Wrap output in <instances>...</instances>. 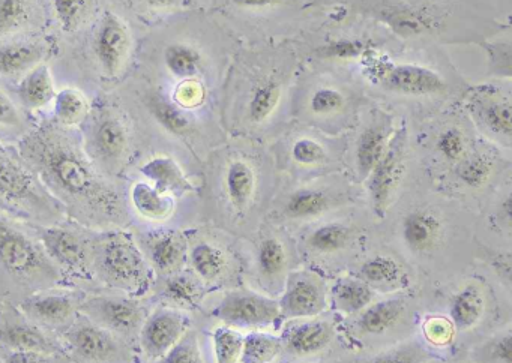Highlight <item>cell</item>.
I'll use <instances>...</instances> for the list:
<instances>
[{
    "label": "cell",
    "instance_id": "cell-11",
    "mask_svg": "<svg viewBox=\"0 0 512 363\" xmlns=\"http://www.w3.org/2000/svg\"><path fill=\"white\" fill-rule=\"evenodd\" d=\"M328 305L326 285L311 272H296L289 276L280 300L281 317L307 318L322 314Z\"/></svg>",
    "mask_w": 512,
    "mask_h": 363
},
{
    "label": "cell",
    "instance_id": "cell-38",
    "mask_svg": "<svg viewBox=\"0 0 512 363\" xmlns=\"http://www.w3.org/2000/svg\"><path fill=\"white\" fill-rule=\"evenodd\" d=\"M167 69L176 77L191 78L199 74L202 68V54L193 45L172 44L164 51Z\"/></svg>",
    "mask_w": 512,
    "mask_h": 363
},
{
    "label": "cell",
    "instance_id": "cell-52",
    "mask_svg": "<svg viewBox=\"0 0 512 363\" xmlns=\"http://www.w3.org/2000/svg\"><path fill=\"white\" fill-rule=\"evenodd\" d=\"M484 258L493 275L512 297V251L484 249Z\"/></svg>",
    "mask_w": 512,
    "mask_h": 363
},
{
    "label": "cell",
    "instance_id": "cell-37",
    "mask_svg": "<svg viewBox=\"0 0 512 363\" xmlns=\"http://www.w3.org/2000/svg\"><path fill=\"white\" fill-rule=\"evenodd\" d=\"M434 147L440 158L452 167L463 161L472 150L469 137L463 128L457 125H449L442 129L437 135Z\"/></svg>",
    "mask_w": 512,
    "mask_h": 363
},
{
    "label": "cell",
    "instance_id": "cell-32",
    "mask_svg": "<svg viewBox=\"0 0 512 363\" xmlns=\"http://www.w3.org/2000/svg\"><path fill=\"white\" fill-rule=\"evenodd\" d=\"M143 174L155 183V188L164 191H190L193 185L185 179L184 173L173 159L155 158L142 168Z\"/></svg>",
    "mask_w": 512,
    "mask_h": 363
},
{
    "label": "cell",
    "instance_id": "cell-7",
    "mask_svg": "<svg viewBox=\"0 0 512 363\" xmlns=\"http://www.w3.org/2000/svg\"><path fill=\"white\" fill-rule=\"evenodd\" d=\"M71 357L77 363H118L122 345L115 333L91 320L73 324L64 335Z\"/></svg>",
    "mask_w": 512,
    "mask_h": 363
},
{
    "label": "cell",
    "instance_id": "cell-45",
    "mask_svg": "<svg viewBox=\"0 0 512 363\" xmlns=\"http://www.w3.org/2000/svg\"><path fill=\"white\" fill-rule=\"evenodd\" d=\"M149 107H151L152 114H154L158 123L172 134L182 135L190 129L191 123L187 114L181 108L172 104L169 99L160 95H152Z\"/></svg>",
    "mask_w": 512,
    "mask_h": 363
},
{
    "label": "cell",
    "instance_id": "cell-43",
    "mask_svg": "<svg viewBox=\"0 0 512 363\" xmlns=\"http://www.w3.org/2000/svg\"><path fill=\"white\" fill-rule=\"evenodd\" d=\"M280 98V84L272 80L263 81L251 95L250 104H248V116L254 123L263 122L274 113Z\"/></svg>",
    "mask_w": 512,
    "mask_h": 363
},
{
    "label": "cell",
    "instance_id": "cell-60",
    "mask_svg": "<svg viewBox=\"0 0 512 363\" xmlns=\"http://www.w3.org/2000/svg\"><path fill=\"white\" fill-rule=\"evenodd\" d=\"M143 2L148 3L149 6H154V8H166V6L173 5L175 0H143Z\"/></svg>",
    "mask_w": 512,
    "mask_h": 363
},
{
    "label": "cell",
    "instance_id": "cell-56",
    "mask_svg": "<svg viewBox=\"0 0 512 363\" xmlns=\"http://www.w3.org/2000/svg\"><path fill=\"white\" fill-rule=\"evenodd\" d=\"M20 123H22V117H20L16 105L0 90V126L16 128Z\"/></svg>",
    "mask_w": 512,
    "mask_h": 363
},
{
    "label": "cell",
    "instance_id": "cell-12",
    "mask_svg": "<svg viewBox=\"0 0 512 363\" xmlns=\"http://www.w3.org/2000/svg\"><path fill=\"white\" fill-rule=\"evenodd\" d=\"M386 89L407 96H437L448 90L445 78L430 66L418 63H392L382 72Z\"/></svg>",
    "mask_w": 512,
    "mask_h": 363
},
{
    "label": "cell",
    "instance_id": "cell-40",
    "mask_svg": "<svg viewBox=\"0 0 512 363\" xmlns=\"http://www.w3.org/2000/svg\"><path fill=\"white\" fill-rule=\"evenodd\" d=\"M88 108V101L79 90L62 89L61 92L56 93L55 114L61 125H79L88 114Z\"/></svg>",
    "mask_w": 512,
    "mask_h": 363
},
{
    "label": "cell",
    "instance_id": "cell-35",
    "mask_svg": "<svg viewBox=\"0 0 512 363\" xmlns=\"http://www.w3.org/2000/svg\"><path fill=\"white\" fill-rule=\"evenodd\" d=\"M328 195L319 189L304 188L298 189L290 195L286 203V215L292 219H308L319 216L320 213L328 210Z\"/></svg>",
    "mask_w": 512,
    "mask_h": 363
},
{
    "label": "cell",
    "instance_id": "cell-53",
    "mask_svg": "<svg viewBox=\"0 0 512 363\" xmlns=\"http://www.w3.org/2000/svg\"><path fill=\"white\" fill-rule=\"evenodd\" d=\"M292 158L296 164L313 167L322 164L326 159V150L319 141L313 138H299L292 147Z\"/></svg>",
    "mask_w": 512,
    "mask_h": 363
},
{
    "label": "cell",
    "instance_id": "cell-58",
    "mask_svg": "<svg viewBox=\"0 0 512 363\" xmlns=\"http://www.w3.org/2000/svg\"><path fill=\"white\" fill-rule=\"evenodd\" d=\"M200 95H202V90L194 83L182 84L178 92L179 101H181V104L187 105V107L197 104Z\"/></svg>",
    "mask_w": 512,
    "mask_h": 363
},
{
    "label": "cell",
    "instance_id": "cell-44",
    "mask_svg": "<svg viewBox=\"0 0 512 363\" xmlns=\"http://www.w3.org/2000/svg\"><path fill=\"white\" fill-rule=\"evenodd\" d=\"M244 338L232 327H217L212 333L215 363H241Z\"/></svg>",
    "mask_w": 512,
    "mask_h": 363
},
{
    "label": "cell",
    "instance_id": "cell-46",
    "mask_svg": "<svg viewBox=\"0 0 512 363\" xmlns=\"http://www.w3.org/2000/svg\"><path fill=\"white\" fill-rule=\"evenodd\" d=\"M479 45L487 57L488 75L512 81V42L488 39Z\"/></svg>",
    "mask_w": 512,
    "mask_h": 363
},
{
    "label": "cell",
    "instance_id": "cell-34",
    "mask_svg": "<svg viewBox=\"0 0 512 363\" xmlns=\"http://www.w3.org/2000/svg\"><path fill=\"white\" fill-rule=\"evenodd\" d=\"M191 266L202 281L215 282L223 276L227 258L220 248L211 243H199L190 254Z\"/></svg>",
    "mask_w": 512,
    "mask_h": 363
},
{
    "label": "cell",
    "instance_id": "cell-6",
    "mask_svg": "<svg viewBox=\"0 0 512 363\" xmlns=\"http://www.w3.org/2000/svg\"><path fill=\"white\" fill-rule=\"evenodd\" d=\"M214 317L233 327L260 329L277 323L281 318V306L253 291H230L214 309Z\"/></svg>",
    "mask_w": 512,
    "mask_h": 363
},
{
    "label": "cell",
    "instance_id": "cell-4",
    "mask_svg": "<svg viewBox=\"0 0 512 363\" xmlns=\"http://www.w3.org/2000/svg\"><path fill=\"white\" fill-rule=\"evenodd\" d=\"M0 201L25 213L47 219L56 212L55 201L44 191L32 171L0 147Z\"/></svg>",
    "mask_w": 512,
    "mask_h": 363
},
{
    "label": "cell",
    "instance_id": "cell-14",
    "mask_svg": "<svg viewBox=\"0 0 512 363\" xmlns=\"http://www.w3.org/2000/svg\"><path fill=\"white\" fill-rule=\"evenodd\" d=\"M487 285L478 279H467L455 287L448 297V317L458 333H469L478 329L488 314Z\"/></svg>",
    "mask_w": 512,
    "mask_h": 363
},
{
    "label": "cell",
    "instance_id": "cell-18",
    "mask_svg": "<svg viewBox=\"0 0 512 363\" xmlns=\"http://www.w3.org/2000/svg\"><path fill=\"white\" fill-rule=\"evenodd\" d=\"M334 336V326L329 321L308 320L289 327L283 338L284 348L293 356H311L329 347Z\"/></svg>",
    "mask_w": 512,
    "mask_h": 363
},
{
    "label": "cell",
    "instance_id": "cell-48",
    "mask_svg": "<svg viewBox=\"0 0 512 363\" xmlns=\"http://www.w3.org/2000/svg\"><path fill=\"white\" fill-rule=\"evenodd\" d=\"M428 359H430V353L424 344L418 341H407L382 351L362 363H425Z\"/></svg>",
    "mask_w": 512,
    "mask_h": 363
},
{
    "label": "cell",
    "instance_id": "cell-49",
    "mask_svg": "<svg viewBox=\"0 0 512 363\" xmlns=\"http://www.w3.org/2000/svg\"><path fill=\"white\" fill-rule=\"evenodd\" d=\"M29 18V0H0V36L16 32Z\"/></svg>",
    "mask_w": 512,
    "mask_h": 363
},
{
    "label": "cell",
    "instance_id": "cell-39",
    "mask_svg": "<svg viewBox=\"0 0 512 363\" xmlns=\"http://www.w3.org/2000/svg\"><path fill=\"white\" fill-rule=\"evenodd\" d=\"M257 269L266 279H277L286 272L287 252L283 243L275 237L262 240L257 249Z\"/></svg>",
    "mask_w": 512,
    "mask_h": 363
},
{
    "label": "cell",
    "instance_id": "cell-50",
    "mask_svg": "<svg viewBox=\"0 0 512 363\" xmlns=\"http://www.w3.org/2000/svg\"><path fill=\"white\" fill-rule=\"evenodd\" d=\"M56 17L65 30H74L88 14L91 0H52Z\"/></svg>",
    "mask_w": 512,
    "mask_h": 363
},
{
    "label": "cell",
    "instance_id": "cell-13",
    "mask_svg": "<svg viewBox=\"0 0 512 363\" xmlns=\"http://www.w3.org/2000/svg\"><path fill=\"white\" fill-rule=\"evenodd\" d=\"M188 318L172 308L157 309L140 329V344L146 356L161 359L187 333Z\"/></svg>",
    "mask_w": 512,
    "mask_h": 363
},
{
    "label": "cell",
    "instance_id": "cell-25",
    "mask_svg": "<svg viewBox=\"0 0 512 363\" xmlns=\"http://www.w3.org/2000/svg\"><path fill=\"white\" fill-rule=\"evenodd\" d=\"M19 95L26 107L35 108V110L55 101V80L49 66L37 65L26 72L19 86Z\"/></svg>",
    "mask_w": 512,
    "mask_h": 363
},
{
    "label": "cell",
    "instance_id": "cell-54",
    "mask_svg": "<svg viewBox=\"0 0 512 363\" xmlns=\"http://www.w3.org/2000/svg\"><path fill=\"white\" fill-rule=\"evenodd\" d=\"M344 105V96L338 90L323 87L316 90L310 99V108L314 114H332L341 110Z\"/></svg>",
    "mask_w": 512,
    "mask_h": 363
},
{
    "label": "cell",
    "instance_id": "cell-55",
    "mask_svg": "<svg viewBox=\"0 0 512 363\" xmlns=\"http://www.w3.org/2000/svg\"><path fill=\"white\" fill-rule=\"evenodd\" d=\"M364 50V45L359 41H338L332 42L325 48V54L334 59H352L358 57Z\"/></svg>",
    "mask_w": 512,
    "mask_h": 363
},
{
    "label": "cell",
    "instance_id": "cell-47",
    "mask_svg": "<svg viewBox=\"0 0 512 363\" xmlns=\"http://www.w3.org/2000/svg\"><path fill=\"white\" fill-rule=\"evenodd\" d=\"M488 221L494 231L512 237V174L497 192Z\"/></svg>",
    "mask_w": 512,
    "mask_h": 363
},
{
    "label": "cell",
    "instance_id": "cell-42",
    "mask_svg": "<svg viewBox=\"0 0 512 363\" xmlns=\"http://www.w3.org/2000/svg\"><path fill=\"white\" fill-rule=\"evenodd\" d=\"M422 338L436 350H445L454 344L458 332L451 318L445 314H431L422 320Z\"/></svg>",
    "mask_w": 512,
    "mask_h": 363
},
{
    "label": "cell",
    "instance_id": "cell-36",
    "mask_svg": "<svg viewBox=\"0 0 512 363\" xmlns=\"http://www.w3.org/2000/svg\"><path fill=\"white\" fill-rule=\"evenodd\" d=\"M350 240V228L341 222L320 225L308 236L307 245L317 254H334L346 248Z\"/></svg>",
    "mask_w": 512,
    "mask_h": 363
},
{
    "label": "cell",
    "instance_id": "cell-24",
    "mask_svg": "<svg viewBox=\"0 0 512 363\" xmlns=\"http://www.w3.org/2000/svg\"><path fill=\"white\" fill-rule=\"evenodd\" d=\"M331 297L341 314H361L374 302V288L361 278H341L332 287Z\"/></svg>",
    "mask_w": 512,
    "mask_h": 363
},
{
    "label": "cell",
    "instance_id": "cell-27",
    "mask_svg": "<svg viewBox=\"0 0 512 363\" xmlns=\"http://www.w3.org/2000/svg\"><path fill=\"white\" fill-rule=\"evenodd\" d=\"M226 192L230 203L238 210L247 209L256 192V173L248 162L235 159L226 171Z\"/></svg>",
    "mask_w": 512,
    "mask_h": 363
},
{
    "label": "cell",
    "instance_id": "cell-17",
    "mask_svg": "<svg viewBox=\"0 0 512 363\" xmlns=\"http://www.w3.org/2000/svg\"><path fill=\"white\" fill-rule=\"evenodd\" d=\"M22 311L35 323L59 327L73 321L77 303L68 294L40 293L23 300Z\"/></svg>",
    "mask_w": 512,
    "mask_h": 363
},
{
    "label": "cell",
    "instance_id": "cell-20",
    "mask_svg": "<svg viewBox=\"0 0 512 363\" xmlns=\"http://www.w3.org/2000/svg\"><path fill=\"white\" fill-rule=\"evenodd\" d=\"M359 278L374 290L380 291L403 290L409 285L406 269L391 255H374L368 258L359 269Z\"/></svg>",
    "mask_w": 512,
    "mask_h": 363
},
{
    "label": "cell",
    "instance_id": "cell-21",
    "mask_svg": "<svg viewBox=\"0 0 512 363\" xmlns=\"http://www.w3.org/2000/svg\"><path fill=\"white\" fill-rule=\"evenodd\" d=\"M0 344L13 350L38 351L44 354H55L59 350V345L40 327L25 321H10L0 327Z\"/></svg>",
    "mask_w": 512,
    "mask_h": 363
},
{
    "label": "cell",
    "instance_id": "cell-30",
    "mask_svg": "<svg viewBox=\"0 0 512 363\" xmlns=\"http://www.w3.org/2000/svg\"><path fill=\"white\" fill-rule=\"evenodd\" d=\"M472 363H512V326L482 339L470 351Z\"/></svg>",
    "mask_w": 512,
    "mask_h": 363
},
{
    "label": "cell",
    "instance_id": "cell-28",
    "mask_svg": "<svg viewBox=\"0 0 512 363\" xmlns=\"http://www.w3.org/2000/svg\"><path fill=\"white\" fill-rule=\"evenodd\" d=\"M44 50L34 42L0 45V75L29 72L43 60Z\"/></svg>",
    "mask_w": 512,
    "mask_h": 363
},
{
    "label": "cell",
    "instance_id": "cell-26",
    "mask_svg": "<svg viewBox=\"0 0 512 363\" xmlns=\"http://www.w3.org/2000/svg\"><path fill=\"white\" fill-rule=\"evenodd\" d=\"M389 141L391 137L388 126L374 125L362 132L356 146V167L361 177L367 179L370 176L377 162L385 155Z\"/></svg>",
    "mask_w": 512,
    "mask_h": 363
},
{
    "label": "cell",
    "instance_id": "cell-10",
    "mask_svg": "<svg viewBox=\"0 0 512 363\" xmlns=\"http://www.w3.org/2000/svg\"><path fill=\"white\" fill-rule=\"evenodd\" d=\"M40 243L58 269L71 275H85L92 264V246L77 231L65 227H43Z\"/></svg>",
    "mask_w": 512,
    "mask_h": 363
},
{
    "label": "cell",
    "instance_id": "cell-41",
    "mask_svg": "<svg viewBox=\"0 0 512 363\" xmlns=\"http://www.w3.org/2000/svg\"><path fill=\"white\" fill-rule=\"evenodd\" d=\"M164 297L182 308H194L203 297L202 285L190 275H175L164 285Z\"/></svg>",
    "mask_w": 512,
    "mask_h": 363
},
{
    "label": "cell",
    "instance_id": "cell-51",
    "mask_svg": "<svg viewBox=\"0 0 512 363\" xmlns=\"http://www.w3.org/2000/svg\"><path fill=\"white\" fill-rule=\"evenodd\" d=\"M160 363H203L202 351H200L199 339L194 332H187L178 344L161 357Z\"/></svg>",
    "mask_w": 512,
    "mask_h": 363
},
{
    "label": "cell",
    "instance_id": "cell-2",
    "mask_svg": "<svg viewBox=\"0 0 512 363\" xmlns=\"http://www.w3.org/2000/svg\"><path fill=\"white\" fill-rule=\"evenodd\" d=\"M0 269L25 287H49L61 279L43 245L0 218Z\"/></svg>",
    "mask_w": 512,
    "mask_h": 363
},
{
    "label": "cell",
    "instance_id": "cell-33",
    "mask_svg": "<svg viewBox=\"0 0 512 363\" xmlns=\"http://www.w3.org/2000/svg\"><path fill=\"white\" fill-rule=\"evenodd\" d=\"M284 342L265 332H250L244 338L241 363H272L283 353Z\"/></svg>",
    "mask_w": 512,
    "mask_h": 363
},
{
    "label": "cell",
    "instance_id": "cell-3",
    "mask_svg": "<svg viewBox=\"0 0 512 363\" xmlns=\"http://www.w3.org/2000/svg\"><path fill=\"white\" fill-rule=\"evenodd\" d=\"M92 267L101 281L119 290H146L151 279L145 255L125 234L101 237L92 246Z\"/></svg>",
    "mask_w": 512,
    "mask_h": 363
},
{
    "label": "cell",
    "instance_id": "cell-22",
    "mask_svg": "<svg viewBox=\"0 0 512 363\" xmlns=\"http://www.w3.org/2000/svg\"><path fill=\"white\" fill-rule=\"evenodd\" d=\"M406 311L407 302L401 297L373 302L359 314V330L365 335H383L400 323Z\"/></svg>",
    "mask_w": 512,
    "mask_h": 363
},
{
    "label": "cell",
    "instance_id": "cell-1",
    "mask_svg": "<svg viewBox=\"0 0 512 363\" xmlns=\"http://www.w3.org/2000/svg\"><path fill=\"white\" fill-rule=\"evenodd\" d=\"M20 153L44 186L71 209L107 213L115 206L109 189L64 131L38 128L22 140Z\"/></svg>",
    "mask_w": 512,
    "mask_h": 363
},
{
    "label": "cell",
    "instance_id": "cell-19",
    "mask_svg": "<svg viewBox=\"0 0 512 363\" xmlns=\"http://www.w3.org/2000/svg\"><path fill=\"white\" fill-rule=\"evenodd\" d=\"M128 146L127 129L116 117H103L89 138L92 155L106 165L121 161Z\"/></svg>",
    "mask_w": 512,
    "mask_h": 363
},
{
    "label": "cell",
    "instance_id": "cell-59",
    "mask_svg": "<svg viewBox=\"0 0 512 363\" xmlns=\"http://www.w3.org/2000/svg\"><path fill=\"white\" fill-rule=\"evenodd\" d=\"M233 2L242 8H268V6L281 5L289 0H233Z\"/></svg>",
    "mask_w": 512,
    "mask_h": 363
},
{
    "label": "cell",
    "instance_id": "cell-5",
    "mask_svg": "<svg viewBox=\"0 0 512 363\" xmlns=\"http://www.w3.org/2000/svg\"><path fill=\"white\" fill-rule=\"evenodd\" d=\"M470 117L487 137L512 149V99L491 84L472 87L466 95Z\"/></svg>",
    "mask_w": 512,
    "mask_h": 363
},
{
    "label": "cell",
    "instance_id": "cell-57",
    "mask_svg": "<svg viewBox=\"0 0 512 363\" xmlns=\"http://www.w3.org/2000/svg\"><path fill=\"white\" fill-rule=\"evenodd\" d=\"M5 363H52V360H50V354L13 350V353L8 354Z\"/></svg>",
    "mask_w": 512,
    "mask_h": 363
},
{
    "label": "cell",
    "instance_id": "cell-15",
    "mask_svg": "<svg viewBox=\"0 0 512 363\" xmlns=\"http://www.w3.org/2000/svg\"><path fill=\"white\" fill-rule=\"evenodd\" d=\"M401 239L412 254L430 255L442 246L445 240V221L436 210H410L401 221Z\"/></svg>",
    "mask_w": 512,
    "mask_h": 363
},
{
    "label": "cell",
    "instance_id": "cell-29",
    "mask_svg": "<svg viewBox=\"0 0 512 363\" xmlns=\"http://www.w3.org/2000/svg\"><path fill=\"white\" fill-rule=\"evenodd\" d=\"M149 260L160 272L170 273L184 263V242L175 233H163L152 237L148 245Z\"/></svg>",
    "mask_w": 512,
    "mask_h": 363
},
{
    "label": "cell",
    "instance_id": "cell-16",
    "mask_svg": "<svg viewBox=\"0 0 512 363\" xmlns=\"http://www.w3.org/2000/svg\"><path fill=\"white\" fill-rule=\"evenodd\" d=\"M130 50V35L127 27L115 14H107L101 21L95 38V54L104 71L109 75L118 74Z\"/></svg>",
    "mask_w": 512,
    "mask_h": 363
},
{
    "label": "cell",
    "instance_id": "cell-9",
    "mask_svg": "<svg viewBox=\"0 0 512 363\" xmlns=\"http://www.w3.org/2000/svg\"><path fill=\"white\" fill-rule=\"evenodd\" d=\"M80 311L92 323L110 330L115 335H133L142 329L145 323L142 306L127 297H89L80 305Z\"/></svg>",
    "mask_w": 512,
    "mask_h": 363
},
{
    "label": "cell",
    "instance_id": "cell-23",
    "mask_svg": "<svg viewBox=\"0 0 512 363\" xmlns=\"http://www.w3.org/2000/svg\"><path fill=\"white\" fill-rule=\"evenodd\" d=\"M496 155L488 150H470L469 155L454 167V176L463 188L479 191L488 185L496 171Z\"/></svg>",
    "mask_w": 512,
    "mask_h": 363
},
{
    "label": "cell",
    "instance_id": "cell-31",
    "mask_svg": "<svg viewBox=\"0 0 512 363\" xmlns=\"http://www.w3.org/2000/svg\"><path fill=\"white\" fill-rule=\"evenodd\" d=\"M131 200L140 215L154 219V221L167 218L173 210L172 200L166 197L160 189L146 182H139L133 186Z\"/></svg>",
    "mask_w": 512,
    "mask_h": 363
},
{
    "label": "cell",
    "instance_id": "cell-8",
    "mask_svg": "<svg viewBox=\"0 0 512 363\" xmlns=\"http://www.w3.org/2000/svg\"><path fill=\"white\" fill-rule=\"evenodd\" d=\"M404 152H406V138L403 132H400L391 138L385 155L367 177L371 206L380 218L388 212L392 197L403 177L404 155H406Z\"/></svg>",
    "mask_w": 512,
    "mask_h": 363
}]
</instances>
